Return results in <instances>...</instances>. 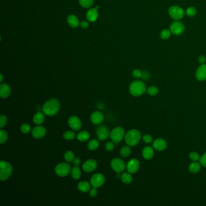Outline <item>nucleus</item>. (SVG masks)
<instances>
[{"label":"nucleus","instance_id":"dca6fc26","mask_svg":"<svg viewBox=\"0 0 206 206\" xmlns=\"http://www.w3.org/2000/svg\"><path fill=\"white\" fill-rule=\"evenodd\" d=\"M91 122L94 125H100L104 120L103 114L100 111H95L92 113L90 117Z\"/></svg>","mask_w":206,"mask_h":206},{"label":"nucleus","instance_id":"8fccbe9b","mask_svg":"<svg viewBox=\"0 0 206 206\" xmlns=\"http://www.w3.org/2000/svg\"><path fill=\"white\" fill-rule=\"evenodd\" d=\"M0 78H1V79H0V82H1V83H2V82H3V79H4L3 74H1V75H0Z\"/></svg>","mask_w":206,"mask_h":206},{"label":"nucleus","instance_id":"393cba45","mask_svg":"<svg viewBox=\"0 0 206 206\" xmlns=\"http://www.w3.org/2000/svg\"><path fill=\"white\" fill-rule=\"evenodd\" d=\"M90 134L88 131H83L77 135V138L81 142H85L90 139Z\"/></svg>","mask_w":206,"mask_h":206},{"label":"nucleus","instance_id":"9d476101","mask_svg":"<svg viewBox=\"0 0 206 206\" xmlns=\"http://www.w3.org/2000/svg\"><path fill=\"white\" fill-rule=\"evenodd\" d=\"M97 137L100 141L107 140L109 136H110V133L109 129L105 126H100L96 130Z\"/></svg>","mask_w":206,"mask_h":206},{"label":"nucleus","instance_id":"c03bdc74","mask_svg":"<svg viewBox=\"0 0 206 206\" xmlns=\"http://www.w3.org/2000/svg\"><path fill=\"white\" fill-rule=\"evenodd\" d=\"M199 161H200V163L202 166H203L204 167H206V153H204L202 155V157L200 158Z\"/></svg>","mask_w":206,"mask_h":206},{"label":"nucleus","instance_id":"f03ea898","mask_svg":"<svg viewBox=\"0 0 206 206\" xmlns=\"http://www.w3.org/2000/svg\"><path fill=\"white\" fill-rule=\"evenodd\" d=\"M129 90L132 96L138 97L143 94L146 91V87L143 81H135L131 83Z\"/></svg>","mask_w":206,"mask_h":206},{"label":"nucleus","instance_id":"ea45409f","mask_svg":"<svg viewBox=\"0 0 206 206\" xmlns=\"http://www.w3.org/2000/svg\"><path fill=\"white\" fill-rule=\"evenodd\" d=\"M8 123V118L5 115H1L0 116V127L3 128Z\"/></svg>","mask_w":206,"mask_h":206},{"label":"nucleus","instance_id":"de8ad7c7","mask_svg":"<svg viewBox=\"0 0 206 206\" xmlns=\"http://www.w3.org/2000/svg\"><path fill=\"white\" fill-rule=\"evenodd\" d=\"M79 26L82 28H87V27H88V26H89V24L86 21H82V23H80Z\"/></svg>","mask_w":206,"mask_h":206},{"label":"nucleus","instance_id":"bb28decb","mask_svg":"<svg viewBox=\"0 0 206 206\" xmlns=\"http://www.w3.org/2000/svg\"><path fill=\"white\" fill-rule=\"evenodd\" d=\"M121 179L123 183L130 184L133 181V177L129 172H125L122 174Z\"/></svg>","mask_w":206,"mask_h":206},{"label":"nucleus","instance_id":"2eb2a0df","mask_svg":"<svg viewBox=\"0 0 206 206\" xmlns=\"http://www.w3.org/2000/svg\"><path fill=\"white\" fill-rule=\"evenodd\" d=\"M46 134V129L42 126H38L35 127L32 131V136L36 139L43 138Z\"/></svg>","mask_w":206,"mask_h":206},{"label":"nucleus","instance_id":"5701e85b","mask_svg":"<svg viewBox=\"0 0 206 206\" xmlns=\"http://www.w3.org/2000/svg\"><path fill=\"white\" fill-rule=\"evenodd\" d=\"M67 22L69 26L73 28H76L80 25L78 18L73 15H71L68 17Z\"/></svg>","mask_w":206,"mask_h":206},{"label":"nucleus","instance_id":"1a4fd4ad","mask_svg":"<svg viewBox=\"0 0 206 206\" xmlns=\"http://www.w3.org/2000/svg\"><path fill=\"white\" fill-rule=\"evenodd\" d=\"M169 13L170 17L175 20H179L184 15L183 9L176 6L170 7L169 9Z\"/></svg>","mask_w":206,"mask_h":206},{"label":"nucleus","instance_id":"f8f14e48","mask_svg":"<svg viewBox=\"0 0 206 206\" xmlns=\"http://www.w3.org/2000/svg\"><path fill=\"white\" fill-rule=\"evenodd\" d=\"M68 123L69 126L72 128V129L74 131H79L82 128V122L81 119L77 116L70 117L68 118Z\"/></svg>","mask_w":206,"mask_h":206},{"label":"nucleus","instance_id":"4be33fe9","mask_svg":"<svg viewBox=\"0 0 206 206\" xmlns=\"http://www.w3.org/2000/svg\"><path fill=\"white\" fill-rule=\"evenodd\" d=\"M44 114V113H43L41 112L36 113L33 117V121L35 124L37 125H40L44 122L45 116Z\"/></svg>","mask_w":206,"mask_h":206},{"label":"nucleus","instance_id":"412c9836","mask_svg":"<svg viewBox=\"0 0 206 206\" xmlns=\"http://www.w3.org/2000/svg\"><path fill=\"white\" fill-rule=\"evenodd\" d=\"M142 154L144 159L151 160L154 155V151L151 146H146L143 149Z\"/></svg>","mask_w":206,"mask_h":206},{"label":"nucleus","instance_id":"a19ab883","mask_svg":"<svg viewBox=\"0 0 206 206\" xmlns=\"http://www.w3.org/2000/svg\"><path fill=\"white\" fill-rule=\"evenodd\" d=\"M143 141L146 143H151L153 142V137L149 134H145L143 137Z\"/></svg>","mask_w":206,"mask_h":206},{"label":"nucleus","instance_id":"72a5a7b5","mask_svg":"<svg viewBox=\"0 0 206 206\" xmlns=\"http://www.w3.org/2000/svg\"><path fill=\"white\" fill-rule=\"evenodd\" d=\"M74 158H75L74 154L71 151H68L64 154V158L67 162H68V163L72 162L73 161Z\"/></svg>","mask_w":206,"mask_h":206},{"label":"nucleus","instance_id":"a878e982","mask_svg":"<svg viewBox=\"0 0 206 206\" xmlns=\"http://www.w3.org/2000/svg\"><path fill=\"white\" fill-rule=\"evenodd\" d=\"M71 173H72V178L76 180L80 179L82 175L81 169H79V168H78V166L74 167L71 170Z\"/></svg>","mask_w":206,"mask_h":206},{"label":"nucleus","instance_id":"58836bf2","mask_svg":"<svg viewBox=\"0 0 206 206\" xmlns=\"http://www.w3.org/2000/svg\"><path fill=\"white\" fill-rule=\"evenodd\" d=\"M189 158L192 161H197L200 160L199 155L197 153L192 152L189 154Z\"/></svg>","mask_w":206,"mask_h":206},{"label":"nucleus","instance_id":"423d86ee","mask_svg":"<svg viewBox=\"0 0 206 206\" xmlns=\"http://www.w3.org/2000/svg\"><path fill=\"white\" fill-rule=\"evenodd\" d=\"M71 166L68 163H61L54 169L56 174L61 177L67 176L71 172Z\"/></svg>","mask_w":206,"mask_h":206},{"label":"nucleus","instance_id":"aec40b11","mask_svg":"<svg viewBox=\"0 0 206 206\" xmlns=\"http://www.w3.org/2000/svg\"><path fill=\"white\" fill-rule=\"evenodd\" d=\"M98 18V12L96 8L91 9L87 13V18L90 22H94Z\"/></svg>","mask_w":206,"mask_h":206},{"label":"nucleus","instance_id":"49530a36","mask_svg":"<svg viewBox=\"0 0 206 206\" xmlns=\"http://www.w3.org/2000/svg\"><path fill=\"white\" fill-rule=\"evenodd\" d=\"M73 164L76 166H78L81 164V159L79 157H75L73 161Z\"/></svg>","mask_w":206,"mask_h":206},{"label":"nucleus","instance_id":"0eeeda50","mask_svg":"<svg viewBox=\"0 0 206 206\" xmlns=\"http://www.w3.org/2000/svg\"><path fill=\"white\" fill-rule=\"evenodd\" d=\"M105 182V176L100 173H97L94 174L91 179H90V183L93 188H99L102 187Z\"/></svg>","mask_w":206,"mask_h":206},{"label":"nucleus","instance_id":"7c9ffc66","mask_svg":"<svg viewBox=\"0 0 206 206\" xmlns=\"http://www.w3.org/2000/svg\"><path fill=\"white\" fill-rule=\"evenodd\" d=\"M8 137H9V135H8V133L5 130L1 129V130H0V143L1 144L6 142V141L8 139Z\"/></svg>","mask_w":206,"mask_h":206},{"label":"nucleus","instance_id":"4c0bfd02","mask_svg":"<svg viewBox=\"0 0 206 206\" xmlns=\"http://www.w3.org/2000/svg\"><path fill=\"white\" fill-rule=\"evenodd\" d=\"M197 13V10L193 7H190L186 10V15L188 17H193Z\"/></svg>","mask_w":206,"mask_h":206},{"label":"nucleus","instance_id":"a18cd8bd","mask_svg":"<svg viewBox=\"0 0 206 206\" xmlns=\"http://www.w3.org/2000/svg\"><path fill=\"white\" fill-rule=\"evenodd\" d=\"M96 188H93L90 190V195L91 198L95 197L98 195V190Z\"/></svg>","mask_w":206,"mask_h":206},{"label":"nucleus","instance_id":"6e6552de","mask_svg":"<svg viewBox=\"0 0 206 206\" xmlns=\"http://www.w3.org/2000/svg\"><path fill=\"white\" fill-rule=\"evenodd\" d=\"M111 167L116 172L119 173L123 172L126 168L125 162L118 158H114L111 160Z\"/></svg>","mask_w":206,"mask_h":206},{"label":"nucleus","instance_id":"20e7f679","mask_svg":"<svg viewBox=\"0 0 206 206\" xmlns=\"http://www.w3.org/2000/svg\"><path fill=\"white\" fill-rule=\"evenodd\" d=\"M13 172V168L11 164L6 161H1L0 163V179L6 181L9 179Z\"/></svg>","mask_w":206,"mask_h":206},{"label":"nucleus","instance_id":"e433bc0d","mask_svg":"<svg viewBox=\"0 0 206 206\" xmlns=\"http://www.w3.org/2000/svg\"><path fill=\"white\" fill-rule=\"evenodd\" d=\"M31 131V127L27 123H24L21 126V131L23 134H28Z\"/></svg>","mask_w":206,"mask_h":206},{"label":"nucleus","instance_id":"f257e3e1","mask_svg":"<svg viewBox=\"0 0 206 206\" xmlns=\"http://www.w3.org/2000/svg\"><path fill=\"white\" fill-rule=\"evenodd\" d=\"M61 104L57 99H50L47 100L43 107V111L44 114L48 116H56L59 111Z\"/></svg>","mask_w":206,"mask_h":206},{"label":"nucleus","instance_id":"09e8293b","mask_svg":"<svg viewBox=\"0 0 206 206\" xmlns=\"http://www.w3.org/2000/svg\"><path fill=\"white\" fill-rule=\"evenodd\" d=\"M198 61H199V63H201V64H204V63H206V58L204 56H201L199 57Z\"/></svg>","mask_w":206,"mask_h":206},{"label":"nucleus","instance_id":"2f4dec72","mask_svg":"<svg viewBox=\"0 0 206 206\" xmlns=\"http://www.w3.org/2000/svg\"><path fill=\"white\" fill-rule=\"evenodd\" d=\"M63 137L66 140H72L75 138L76 134L71 131H67L63 133Z\"/></svg>","mask_w":206,"mask_h":206},{"label":"nucleus","instance_id":"b1692460","mask_svg":"<svg viewBox=\"0 0 206 206\" xmlns=\"http://www.w3.org/2000/svg\"><path fill=\"white\" fill-rule=\"evenodd\" d=\"M91 183L90 184L88 182L86 181H83L78 184V188L80 191L85 193L90 191L91 189Z\"/></svg>","mask_w":206,"mask_h":206},{"label":"nucleus","instance_id":"a211bd4d","mask_svg":"<svg viewBox=\"0 0 206 206\" xmlns=\"http://www.w3.org/2000/svg\"><path fill=\"white\" fill-rule=\"evenodd\" d=\"M153 144V148L158 151H164L167 147L166 142L162 138H157L155 140Z\"/></svg>","mask_w":206,"mask_h":206},{"label":"nucleus","instance_id":"cd10ccee","mask_svg":"<svg viewBox=\"0 0 206 206\" xmlns=\"http://www.w3.org/2000/svg\"><path fill=\"white\" fill-rule=\"evenodd\" d=\"M188 169L192 173H197L201 169V165L199 163L195 161L189 165Z\"/></svg>","mask_w":206,"mask_h":206},{"label":"nucleus","instance_id":"6ab92c4d","mask_svg":"<svg viewBox=\"0 0 206 206\" xmlns=\"http://www.w3.org/2000/svg\"><path fill=\"white\" fill-rule=\"evenodd\" d=\"M11 93V88L8 84L1 83L0 85V96L3 99L8 98Z\"/></svg>","mask_w":206,"mask_h":206},{"label":"nucleus","instance_id":"7ed1b4c3","mask_svg":"<svg viewBox=\"0 0 206 206\" xmlns=\"http://www.w3.org/2000/svg\"><path fill=\"white\" fill-rule=\"evenodd\" d=\"M142 137L140 132L137 129L129 131L125 136L126 143L129 146H135L139 143Z\"/></svg>","mask_w":206,"mask_h":206},{"label":"nucleus","instance_id":"ddd939ff","mask_svg":"<svg viewBox=\"0 0 206 206\" xmlns=\"http://www.w3.org/2000/svg\"><path fill=\"white\" fill-rule=\"evenodd\" d=\"M170 30L172 33L176 35H179L184 31V26L181 22L175 21L171 24Z\"/></svg>","mask_w":206,"mask_h":206},{"label":"nucleus","instance_id":"9b49d317","mask_svg":"<svg viewBox=\"0 0 206 206\" xmlns=\"http://www.w3.org/2000/svg\"><path fill=\"white\" fill-rule=\"evenodd\" d=\"M98 167V163L95 160L90 159L85 161L82 165L83 170L85 172L91 173L96 170Z\"/></svg>","mask_w":206,"mask_h":206},{"label":"nucleus","instance_id":"39448f33","mask_svg":"<svg viewBox=\"0 0 206 206\" xmlns=\"http://www.w3.org/2000/svg\"><path fill=\"white\" fill-rule=\"evenodd\" d=\"M125 136V131L122 127L117 126L113 129L110 133V138L114 143L120 142Z\"/></svg>","mask_w":206,"mask_h":206},{"label":"nucleus","instance_id":"c9c22d12","mask_svg":"<svg viewBox=\"0 0 206 206\" xmlns=\"http://www.w3.org/2000/svg\"><path fill=\"white\" fill-rule=\"evenodd\" d=\"M147 92L151 96H155L158 93V89L155 86H152L148 88Z\"/></svg>","mask_w":206,"mask_h":206},{"label":"nucleus","instance_id":"f704fd0d","mask_svg":"<svg viewBox=\"0 0 206 206\" xmlns=\"http://www.w3.org/2000/svg\"><path fill=\"white\" fill-rule=\"evenodd\" d=\"M171 31L168 29H164L161 31L160 33V37L162 39H168L170 38L171 35Z\"/></svg>","mask_w":206,"mask_h":206},{"label":"nucleus","instance_id":"f3484780","mask_svg":"<svg viewBox=\"0 0 206 206\" xmlns=\"http://www.w3.org/2000/svg\"><path fill=\"white\" fill-rule=\"evenodd\" d=\"M195 76L198 81H204L206 80V64H202L198 68Z\"/></svg>","mask_w":206,"mask_h":206},{"label":"nucleus","instance_id":"c756f323","mask_svg":"<svg viewBox=\"0 0 206 206\" xmlns=\"http://www.w3.org/2000/svg\"><path fill=\"white\" fill-rule=\"evenodd\" d=\"M99 146V142L98 140H92L88 142L87 148L90 151H95Z\"/></svg>","mask_w":206,"mask_h":206},{"label":"nucleus","instance_id":"c85d7f7f","mask_svg":"<svg viewBox=\"0 0 206 206\" xmlns=\"http://www.w3.org/2000/svg\"><path fill=\"white\" fill-rule=\"evenodd\" d=\"M131 153V149L129 146H125L121 148L120 151V154L123 157H128Z\"/></svg>","mask_w":206,"mask_h":206},{"label":"nucleus","instance_id":"79ce46f5","mask_svg":"<svg viewBox=\"0 0 206 206\" xmlns=\"http://www.w3.org/2000/svg\"><path fill=\"white\" fill-rule=\"evenodd\" d=\"M132 74H133V76L135 78H139L142 77V72H141L140 70L135 69L133 72Z\"/></svg>","mask_w":206,"mask_h":206},{"label":"nucleus","instance_id":"4468645a","mask_svg":"<svg viewBox=\"0 0 206 206\" xmlns=\"http://www.w3.org/2000/svg\"><path fill=\"white\" fill-rule=\"evenodd\" d=\"M140 168V162L135 158L131 159L128 161L126 165V169L128 172L131 173H136Z\"/></svg>","mask_w":206,"mask_h":206},{"label":"nucleus","instance_id":"473e14b6","mask_svg":"<svg viewBox=\"0 0 206 206\" xmlns=\"http://www.w3.org/2000/svg\"><path fill=\"white\" fill-rule=\"evenodd\" d=\"M79 2L82 7L84 8H88L93 5L94 0H79Z\"/></svg>","mask_w":206,"mask_h":206},{"label":"nucleus","instance_id":"37998d69","mask_svg":"<svg viewBox=\"0 0 206 206\" xmlns=\"http://www.w3.org/2000/svg\"><path fill=\"white\" fill-rule=\"evenodd\" d=\"M114 148V142H108L105 144V149L107 150L108 151H111Z\"/></svg>","mask_w":206,"mask_h":206}]
</instances>
